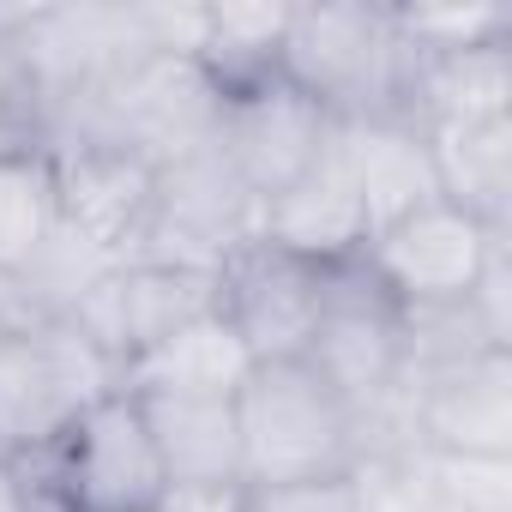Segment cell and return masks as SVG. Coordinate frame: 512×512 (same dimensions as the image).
I'll use <instances>...</instances> for the list:
<instances>
[{"label": "cell", "instance_id": "6da1fadb", "mask_svg": "<svg viewBox=\"0 0 512 512\" xmlns=\"http://www.w3.org/2000/svg\"><path fill=\"white\" fill-rule=\"evenodd\" d=\"M235 434H241V488L356 476L368 464L362 410L308 356L247 368L235 392Z\"/></svg>", "mask_w": 512, "mask_h": 512}, {"label": "cell", "instance_id": "52a82bcc", "mask_svg": "<svg viewBox=\"0 0 512 512\" xmlns=\"http://www.w3.org/2000/svg\"><path fill=\"white\" fill-rule=\"evenodd\" d=\"M260 223H266V205L253 199L229 175V163L205 145V151L157 169V223L145 235L139 260L217 272L235 247L260 241Z\"/></svg>", "mask_w": 512, "mask_h": 512}, {"label": "cell", "instance_id": "8fae6325", "mask_svg": "<svg viewBox=\"0 0 512 512\" xmlns=\"http://www.w3.org/2000/svg\"><path fill=\"white\" fill-rule=\"evenodd\" d=\"M260 235L272 247L296 253V260H314V266H344V260L362 253V241H368V205H362V187H356L344 121L332 127V139L308 163V175L266 205Z\"/></svg>", "mask_w": 512, "mask_h": 512}, {"label": "cell", "instance_id": "30bf717a", "mask_svg": "<svg viewBox=\"0 0 512 512\" xmlns=\"http://www.w3.org/2000/svg\"><path fill=\"white\" fill-rule=\"evenodd\" d=\"M320 290H326V266L296 260L260 235L217 266V320L247 344L253 362L302 356L320 314Z\"/></svg>", "mask_w": 512, "mask_h": 512}, {"label": "cell", "instance_id": "44dd1931", "mask_svg": "<svg viewBox=\"0 0 512 512\" xmlns=\"http://www.w3.org/2000/svg\"><path fill=\"white\" fill-rule=\"evenodd\" d=\"M241 512H368L362 476H320L284 488H241Z\"/></svg>", "mask_w": 512, "mask_h": 512}, {"label": "cell", "instance_id": "7a4b0ae2", "mask_svg": "<svg viewBox=\"0 0 512 512\" xmlns=\"http://www.w3.org/2000/svg\"><path fill=\"white\" fill-rule=\"evenodd\" d=\"M115 386L121 368L73 326V314L43 308L13 278H0V458L49 446Z\"/></svg>", "mask_w": 512, "mask_h": 512}, {"label": "cell", "instance_id": "5b68a950", "mask_svg": "<svg viewBox=\"0 0 512 512\" xmlns=\"http://www.w3.org/2000/svg\"><path fill=\"white\" fill-rule=\"evenodd\" d=\"M512 235V229H488L476 223L470 211L434 199L386 229H374L362 241L356 260L374 272V284L398 302V308H452L470 296L482 260H488V247Z\"/></svg>", "mask_w": 512, "mask_h": 512}, {"label": "cell", "instance_id": "5bb4252c", "mask_svg": "<svg viewBox=\"0 0 512 512\" xmlns=\"http://www.w3.org/2000/svg\"><path fill=\"white\" fill-rule=\"evenodd\" d=\"M482 115H512V43L446 49V55L416 49L410 91H404V121L428 133V127L482 121Z\"/></svg>", "mask_w": 512, "mask_h": 512}, {"label": "cell", "instance_id": "4fadbf2b", "mask_svg": "<svg viewBox=\"0 0 512 512\" xmlns=\"http://www.w3.org/2000/svg\"><path fill=\"white\" fill-rule=\"evenodd\" d=\"M422 139L434 157L440 199L488 229H512V115L428 127Z\"/></svg>", "mask_w": 512, "mask_h": 512}, {"label": "cell", "instance_id": "9a60e30c", "mask_svg": "<svg viewBox=\"0 0 512 512\" xmlns=\"http://www.w3.org/2000/svg\"><path fill=\"white\" fill-rule=\"evenodd\" d=\"M344 139H350L362 205H368V235L440 199L422 127H410V121H344Z\"/></svg>", "mask_w": 512, "mask_h": 512}, {"label": "cell", "instance_id": "ba28073f", "mask_svg": "<svg viewBox=\"0 0 512 512\" xmlns=\"http://www.w3.org/2000/svg\"><path fill=\"white\" fill-rule=\"evenodd\" d=\"M49 169H55L61 223L85 247H97L109 266L139 260L145 235L157 223V163L103 139H79V145H55Z\"/></svg>", "mask_w": 512, "mask_h": 512}, {"label": "cell", "instance_id": "277c9868", "mask_svg": "<svg viewBox=\"0 0 512 512\" xmlns=\"http://www.w3.org/2000/svg\"><path fill=\"white\" fill-rule=\"evenodd\" d=\"M37 512H145L163 500L169 476L157 464L151 428L133 404V392H109L91 410H79L49 446L13 458Z\"/></svg>", "mask_w": 512, "mask_h": 512}, {"label": "cell", "instance_id": "e0dca14e", "mask_svg": "<svg viewBox=\"0 0 512 512\" xmlns=\"http://www.w3.org/2000/svg\"><path fill=\"white\" fill-rule=\"evenodd\" d=\"M284 25H290V7H205L193 61L223 97L266 85V79H278Z\"/></svg>", "mask_w": 512, "mask_h": 512}, {"label": "cell", "instance_id": "cb8c5ba5", "mask_svg": "<svg viewBox=\"0 0 512 512\" xmlns=\"http://www.w3.org/2000/svg\"><path fill=\"white\" fill-rule=\"evenodd\" d=\"M0 512H37V500H31V488H25L13 458H0Z\"/></svg>", "mask_w": 512, "mask_h": 512}, {"label": "cell", "instance_id": "ffe728a7", "mask_svg": "<svg viewBox=\"0 0 512 512\" xmlns=\"http://www.w3.org/2000/svg\"><path fill=\"white\" fill-rule=\"evenodd\" d=\"M398 31L410 37V49L422 55H446V49H482V43H512V7H392Z\"/></svg>", "mask_w": 512, "mask_h": 512}, {"label": "cell", "instance_id": "8992f818", "mask_svg": "<svg viewBox=\"0 0 512 512\" xmlns=\"http://www.w3.org/2000/svg\"><path fill=\"white\" fill-rule=\"evenodd\" d=\"M332 115L302 97L296 85L284 79H266V85H247V91H229L217 103V127H211V151L229 163V175L272 205L284 187H296L308 175V163L326 151L332 139Z\"/></svg>", "mask_w": 512, "mask_h": 512}, {"label": "cell", "instance_id": "ac0fdd59", "mask_svg": "<svg viewBox=\"0 0 512 512\" xmlns=\"http://www.w3.org/2000/svg\"><path fill=\"white\" fill-rule=\"evenodd\" d=\"M55 169L49 157H13L0 163V278H19L43 241L55 235Z\"/></svg>", "mask_w": 512, "mask_h": 512}, {"label": "cell", "instance_id": "3957f363", "mask_svg": "<svg viewBox=\"0 0 512 512\" xmlns=\"http://www.w3.org/2000/svg\"><path fill=\"white\" fill-rule=\"evenodd\" d=\"M416 49L392 7L374 0H320L290 7L278 79L314 97L332 121H404Z\"/></svg>", "mask_w": 512, "mask_h": 512}, {"label": "cell", "instance_id": "7c38bea8", "mask_svg": "<svg viewBox=\"0 0 512 512\" xmlns=\"http://www.w3.org/2000/svg\"><path fill=\"white\" fill-rule=\"evenodd\" d=\"M169 488H241L235 398L217 392H133Z\"/></svg>", "mask_w": 512, "mask_h": 512}, {"label": "cell", "instance_id": "603a6c76", "mask_svg": "<svg viewBox=\"0 0 512 512\" xmlns=\"http://www.w3.org/2000/svg\"><path fill=\"white\" fill-rule=\"evenodd\" d=\"M145 512H241V488H163Z\"/></svg>", "mask_w": 512, "mask_h": 512}, {"label": "cell", "instance_id": "d6986e66", "mask_svg": "<svg viewBox=\"0 0 512 512\" xmlns=\"http://www.w3.org/2000/svg\"><path fill=\"white\" fill-rule=\"evenodd\" d=\"M19 13L25 7H0V163L49 157V97L13 43Z\"/></svg>", "mask_w": 512, "mask_h": 512}, {"label": "cell", "instance_id": "7402d4cb", "mask_svg": "<svg viewBox=\"0 0 512 512\" xmlns=\"http://www.w3.org/2000/svg\"><path fill=\"white\" fill-rule=\"evenodd\" d=\"M464 302H470L482 338L500 344V350H512V235H500L488 247V260H482V272H476V284H470Z\"/></svg>", "mask_w": 512, "mask_h": 512}, {"label": "cell", "instance_id": "2e32d148", "mask_svg": "<svg viewBox=\"0 0 512 512\" xmlns=\"http://www.w3.org/2000/svg\"><path fill=\"white\" fill-rule=\"evenodd\" d=\"M247 368H253L247 344L211 314V320L175 332L169 344H157L151 356H139L121 374V392H217V398H235Z\"/></svg>", "mask_w": 512, "mask_h": 512}, {"label": "cell", "instance_id": "9c48e42d", "mask_svg": "<svg viewBox=\"0 0 512 512\" xmlns=\"http://www.w3.org/2000/svg\"><path fill=\"white\" fill-rule=\"evenodd\" d=\"M404 434L446 458H512V350L440 362L404 386Z\"/></svg>", "mask_w": 512, "mask_h": 512}]
</instances>
